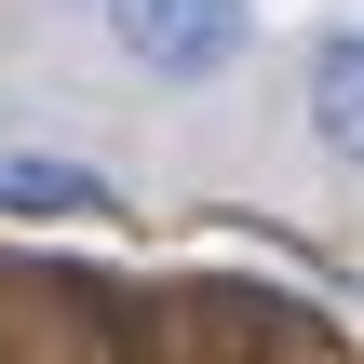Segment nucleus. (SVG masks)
Here are the masks:
<instances>
[{"label": "nucleus", "mask_w": 364, "mask_h": 364, "mask_svg": "<svg viewBox=\"0 0 364 364\" xmlns=\"http://www.w3.org/2000/svg\"><path fill=\"white\" fill-rule=\"evenodd\" d=\"M0 216H108V189L81 162H41V149H0Z\"/></svg>", "instance_id": "obj_3"}, {"label": "nucleus", "mask_w": 364, "mask_h": 364, "mask_svg": "<svg viewBox=\"0 0 364 364\" xmlns=\"http://www.w3.org/2000/svg\"><path fill=\"white\" fill-rule=\"evenodd\" d=\"M95 14L149 81H216L243 54V0H95Z\"/></svg>", "instance_id": "obj_1"}, {"label": "nucleus", "mask_w": 364, "mask_h": 364, "mask_svg": "<svg viewBox=\"0 0 364 364\" xmlns=\"http://www.w3.org/2000/svg\"><path fill=\"white\" fill-rule=\"evenodd\" d=\"M311 135L364 176V27H338V41L311 54Z\"/></svg>", "instance_id": "obj_2"}]
</instances>
